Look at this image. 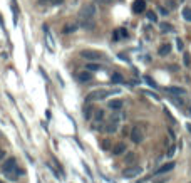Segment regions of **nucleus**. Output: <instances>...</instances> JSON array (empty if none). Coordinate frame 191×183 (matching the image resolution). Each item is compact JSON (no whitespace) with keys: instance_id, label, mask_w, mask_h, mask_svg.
Segmentation results:
<instances>
[{"instance_id":"2","label":"nucleus","mask_w":191,"mask_h":183,"mask_svg":"<svg viewBox=\"0 0 191 183\" xmlns=\"http://www.w3.org/2000/svg\"><path fill=\"white\" fill-rule=\"evenodd\" d=\"M112 93L111 91H104V89H96L89 93L86 96V103H92V101H101V99H106L107 96H111Z\"/></svg>"},{"instance_id":"25","label":"nucleus","mask_w":191,"mask_h":183,"mask_svg":"<svg viewBox=\"0 0 191 183\" xmlns=\"http://www.w3.org/2000/svg\"><path fill=\"white\" fill-rule=\"evenodd\" d=\"M174 151H176V146L173 144V146H169V148H168V153H166V155L171 158V156H174Z\"/></svg>"},{"instance_id":"21","label":"nucleus","mask_w":191,"mask_h":183,"mask_svg":"<svg viewBox=\"0 0 191 183\" xmlns=\"http://www.w3.org/2000/svg\"><path fill=\"white\" fill-rule=\"evenodd\" d=\"M134 158H136V153H134V151H129V153L126 155L124 161H126V163H133V161H134Z\"/></svg>"},{"instance_id":"24","label":"nucleus","mask_w":191,"mask_h":183,"mask_svg":"<svg viewBox=\"0 0 191 183\" xmlns=\"http://www.w3.org/2000/svg\"><path fill=\"white\" fill-rule=\"evenodd\" d=\"M164 116H166V118H168V119H169V121H171V123H173V124L176 123V119H174L173 116H171V113H169V111H168V109H166V108H164Z\"/></svg>"},{"instance_id":"12","label":"nucleus","mask_w":191,"mask_h":183,"mask_svg":"<svg viewBox=\"0 0 191 183\" xmlns=\"http://www.w3.org/2000/svg\"><path fill=\"white\" fill-rule=\"evenodd\" d=\"M109 109H112V111H117V109H121L122 106H124V103H122V99H112L109 101Z\"/></svg>"},{"instance_id":"23","label":"nucleus","mask_w":191,"mask_h":183,"mask_svg":"<svg viewBox=\"0 0 191 183\" xmlns=\"http://www.w3.org/2000/svg\"><path fill=\"white\" fill-rule=\"evenodd\" d=\"M144 94H146V96H149V98H153L154 101H159V96L156 94V93H153V91H144Z\"/></svg>"},{"instance_id":"19","label":"nucleus","mask_w":191,"mask_h":183,"mask_svg":"<svg viewBox=\"0 0 191 183\" xmlns=\"http://www.w3.org/2000/svg\"><path fill=\"white\" fill-rule=\"evenodd\" d=\"M181 13H183V19L186 22H191V7H184Z\"/></svg>"},{"instance_id":"6","label":"nucleus","mask_w":191,"mask_h":183,"mask_svg":"<svg viewBox=\"0 0 191 183\" xmlns=\"http://www.w3.org/2000/svg\"><path fill=\"white\" fill-rule=\"evenodd\" d=\"M174 161H168V163H164V165H161L159 168H156V171H154V175H163V173H168L171 171L174 168Z\"/></svg>"},{"instance_id":"34","label":"nucleus","mask_w":191,"mask_h":183,"mask_svg":"<svg viewBox=\"0 0 191 183\" xmlns=\"http://www.w3.org/2000/svg\"><path fill=\"white\" fill-rule=\"evenodd\" d=\"M184 64L189 66V56H188V54H184Z\"/></svg>"},{"instance_id":"40","label":"nucleus","mask_w":191,"mask_h":183,"mask_svg":"<svg viewBox=\"0 0 191 183\" xmlns=\"http://www.w3.org/2000/svg\"><path fill=\"white\" fill-rule=\"evenodd\" d=\"M189 113H191V108H189Z\"/></svg>"},{"instance_id":"14","label":"nucleus","mask_w":191,"mask_h":183,"mask_svg":"<svg viewBox=\"0 0 191 183\" xmlns=\"http://www.w3.org/2000/svg\"><path fill=\"white\" fill-rule=\"evenodd\" d=\"M169 52H171V46H169V44H163V46H161V47H159V51H158V54H159L161 57H164V56H168V54H169Z\"/></svg>"},{"instance_id":"28","label":"nucleus","mask_w":191,"mask_h":183,"mask_svg":"<svg viewBox=\"0 0 191 183\" xmlns=\"http://www.w3.org/2000/svg\"><path fill=\"white\" fill-rule=\"evenodd\" d=\"M176 47H178V51H183V49H184L183 40H181V39H176Z\"/></svg>"},{"instance_id":"22","label":"nucleus","mask_w":191,"mask_h":183,"mask_svg":"<svg viewBox=\"0 0 191 183\" xmlns=\"http://www.w3.org/2000/svg\"><path fill=\"white\" fill-rule=\"evenodd\" d=\"M106 131H107V133H116V131H117V124H116V123L107 124V126H106Z\"/></svg>"},{"instance_id":"37","label":"nucleus","mask_w":191,"mask_h":183,"mask_svg":"<svg viewBox=\"0 0 191 183\" xmlns=\"http://www.w3.org/2000/svg\"><path fill=\"white\" fill-rule=\"evenodd\" d=\"M96 2H99V3H109L111 0H96Z\"/></svg>"},{"instance_id":"41","label":"nucleus","mask_w":191,"mask_h":183,"mask_svg":"<svg viewBox=\"0 0 191 183\" xmlns=\"http://www.w3.org/2000/svg\"><path fill=\"white\" fill-rule=\"evenodd\" d=\"M0 183H2V181H0Z\"/></svg>"},{"instance_id":"1","label":"nucleus","mask_w":191,"mask_h":183,"mask_svg":"<svg viewBox=\"0 0 191 183\" xmlns=\"http://www.w3.org/2000/svg\"><path fill=\"white\" fill-rule=\"evenodd\" d=\"M2 171L5 173L8 178H12V180H15V178H17L15 175H12V171H17L19 175L22 173V170H19V168H17V160H15V158H8V160L2 165Z\"/></svg>"},{"instance_id":"17","label":"nucleus","mask_w":191,"mask_h":183,"mask_svg":"<svg viewBox=\"0 0 191 183\" xmlns=\"http://www.w3.org/2000/svg\"><path fill=\"white\" fill-rule=\"evenodd\" d=\"M76 30H77V25H76V24H67V25H64L62 34H72V32H76Z\"/></svg>"},{"instance_id":"33","label":"nucleus","mask_w":191,"mask_h":183,"mask_svg":"<svg viewBox=\"0 0 191 183\" xmlns=\"http://www.w3.org/2000/svg\"><path fill=\"white\" fill-rule=\"evenodd\" d=\"M109 146H111V144H109L107 139H106V141H102V148H104V150H109Z\"/></svg>"},{"instance_id":"27","label":"nucleus","mask_w":191,"mask_h":183,"mask_svg":"<svg viewBox=\"0 0 191 183\" xmlns=\"http://www.w3.org/2000/svg\"><path fill=\"white\" fill-rule=\"evenodd\" d=\"M39 5H52V0H37Z\"/></svg>"},{"instance_id":"30","label":"nucleus","mask_w":191,"mask_h":183,"mask_svg":"<svg viewBox=\"0 0 191 183\" xmlns=\"http://www.w3.org/2000/svg\"><path fill=\"white\" fill-rule=\"evenodd\" d=\"M102 118H104V111H97L96 113V119L99 121V119H102Z\"/></svg>"},{"instance_id":"36","label":"nucleus","mask_w":191,"mask_h":183,"mask_svg":"<svg viewBox=\"0 0 191 183\" xmlns=\"http://www.w3.org/2000/svg\"><path fill=\"white\" fill-rule=\"evenodd\" d=\"M64 0H52V5H59V3H62Z\"/></svg>"},{"instance_id":"26","label":"nucleus","mask_w":191,"mask_h":183,"mask_svg":"<svg viewBox=\"0 0 191 183\" xmlns=\"http://www.w3.org/2000/svg\"><path fill=\"white\" fill-rule=\"evenodd\" d=\"M144 81H146V83H148L149 86H153V88H158V86H156V83H154V81L149 78V76H146V78H144Z\"/></svg>"},{"instance_id":"11","label":"nucleus","mask_w":191,"mask_h":183,"mask_svg":"<svg viewBox=\"0 0 191 183\" xmlns=\"http://www.w3.org/2000/svg\"><path fill=\"white\" fill-rule=\"evenodd\" d=\"M166 93L174 94V96H184L186 94V89L178 88V86H171V88H166Z\"/></svg>"},{"instance_id":"29","label":"nucleus","mask_w":191,"mask_h":183,"mask_svg":"<svg viewBox=\"0 0 191 183\" xmlns=\"http://www.w3.org/2000/svg\"><path fill=\"white\" fill-rule=\"evenodd\" d=\"M84 118H86V119L91 118V108H89V106H87V108H84Z\"/></svg>"},{"instance_id":"8","label":"nucleus","mask_w":191,"mask_h":183,"mask_svg":"<svg viewBox=\"0 0 191 183\" xmlns=\"http://www.w3.org/2000/svg\"><path fill=\"white\" fill-rule=\"evenodd\" d=\"M144 10H146V2H144V0H134L133 12L134 13H143Z\"/></svg>"},{"instance_id":"3","label":"nucleus","mask_w":191,"mask_h":183,"mask_svg":"<svg viewBox=\"0 0 191 183\" xmlns=\"http://www.w3.org/2000/svg\"><path fill=\"white\" fill-rule=\"evenodd\" d=\"M96 12H97V10H96V5H94V3H86V5L81 7L79 17H81V19H94Z\"/></svg>"},{"instance_id":"4","label":"nucleus","mask_w":191,"mask_h":183,"mask_svg":"<svg viewBox=\"0 0 191 183\" xmlns=\"http://www.w3.org/2000/svg\"><path fill=\"white\" fill-rule=\"evenodd\" d=\"M81 57H84L87 61H101L104 59V54L99 51H92V49H84L81 51Z\"/></svg>"},{"instance_id":"10","label":"nucleus","mask_w":191,"mask_h":183,"mask_svg":"<svg viewBox=\"0 0 191 183\" xmlns=\"http://www.w3.org/2000/svg\"><path fill=\"white\" fill-rule=\"evenodd\" d=\"M81 27L86 29V30H92V29L96 27L94 19H81Z\"/></svg>"},{"instance_id":"35","label":"nucleus","mask_w":191,"mask_h":183,"mask_svg":"<svg viewBox=\"0 0 191 183\" xmlns=\"http://www.w3.org/2000/svg\"><path fill=\"white\" fill-rule=\"evenodd\" d=\"M168 5H169V8H174L176 5H174V2H173V0H168Z\"/></svg>"},{"instance_id":"5","label":"nucleus","mask_w":191,"mask_h":183,"mask_svg":"<svg viewBox=\"0 0 191 183\" xmlns=\"http://www.w3.org/2000/svg\"><path fill=\"white\" fill-rule=\"evenodd\" d=\"M141 166H127L124 171H122V176L124 178H134V176H138L141 175Z\"/></svg>"},{"instance_id":"42","label":"nucleus","mask_w":191,"mask_h":183,"mask_svg":"<svg viewBox=\"0 0 191 183\" xmlns=\"http://www.w3.org/2000/svg\"><path fill=\"white\" fill-rule=\"evenodd\" d=\"M189 183H191V181H189Z\"/></svg>"},{"instance_id":"38","label":"nucleus","mask_w":191,"mask_h":183,"mask_svg":"<svg viewBox=\"0 0 191 183\" xmlns=\"http://www.w3.org/2000/svg\"><path fill=\"white\" fill-rule=\"evenodd\" d=\"M186 128H188V131L191 133V123H188V124H186Z\"/></svg>"},{"instance_id":"39","label":"nucleus","mask_w":191,"mask_h":183,"mask_svg":"<svg viewBox=\"0 0 191 183\" xmlns=\"http://www.w3.org/2000/svg\"><path fill=\"white\" fill-rule=\"evenodd\" d=\"M0 158H3V151L2 150H0Z\"/></svg>"},{"instance_id":"18","label":"nucleus","mask_w":191,"mask_h":183,"mask_svg":"<svg viewBox=\"0 0 191 183\" xmlns=\"http://www.w3.org/2000/svg\"><path fill=\"white\" fill-rule=\"evenodd\" d=\"M159 29L163 32H174V27L171 25V24H168V22H163V24H159Z\"/></svg>"},{"instance_id":"9","label":"nucleus","mask_w":191,"mask_h":183,"mask_svg":"<svg viewBox=\"0 0 191 183\" xmlns=\"http://www.w3.org/2000/svg\"><path fill=\"white\" fill-rule=\"evenodd\" d=\"M91 79H92V74H91V71H87V69L77 74V81H79V83H89Z\"/></svg>"},{"instance_id":"7","label":"nucleus","mask_w":191,"mask_h":183,"mask_svg":"<svg viewBox=\"0 0 191 183\" xmlns=\"http://www.w3.org/2000/svg\"><path fill=\"white\" fill-rule=\"evenodd\" d=\"M131 139H133V143H136V144L143 141V131H141L138 126H134L131 129Z\"/></svg>"},{"instance_id":"15","label":"nucleus","mask_w":191,"mask_h":183,"mask_svg":"<svg viewBox=\"0 0 191 183\" xmlns=\"http://www.w3.org/2000/svg\"><path fill=\"white\" fill-rule=\"evenodd\" d=\"M86 69H87V71H101L102 66H101V64H96L94 61H89V62L86 64Z\"/></svg>"},{"instance_id":"31","label":"nucleus","mask_w":191,"mask_h":183,"mask_svg":"<svg viewBox=\"0 0 191 183\" xmlns=\"http://www.w3.org/2000/svg\"><path fill=\"white\" fill-rule=\"evenodd\" d=\"M117 32H119V37H127V32L124 30V29H119Z\"/></svg>"},{"instance_id":"20","label":"nucleus","mask_w":191,"mask_h":183,"mask_svg":"<svg viewBox=\"0 0 191 183\" xmlns=\"http://www.w3.org/2000/svg\"><path fill=\"white\" fill-rule=\"evenodd\" d=\"M146 17H148L149 22H158V13L153 12V10H149L148 13H146Z\"/></svg>"},{"instance_id":"32","label":"nucleus","mask_w":191,"mask_h":183,"mask_svg":"<svg viewBox=\"0 0 191 183\" xmlns=\"http://www.w3.org/2000/svg\"><path fill=\"white\" fill-rule=\"evenodd\" d=\"M168 8H164V7H159V13H163V15H168Z\"/></svg>"},{"instance_id":"16","label":"nucleus","mask_w":191,"mask_h":183,"mask_svg":"<svg viewBox=\"0 0 191 183\" xmlns=\"http://www.w3.org/2000/svg\"><path fill=\"white\" fill-rule=\"evenodd\" d=\"M111 81L114 84H122L124 83V78H122V74H119V72H114V74L111 76Z\"/></svg>"},{"instance_id":"13","label":"nucleus","mask_w":191,"mask_h":183,"mask_svg":"<svg viewBox=\"0 0 191 183\" xmlns=\"http://www.w3.org/2000/svg\"><path fill=\"white\" fill-rule=\"evenodd\" d=\"M122 153H126V144H122V143H119V144H116L114 148H112V155H122Z\"/></svg>"}]
</instances>
